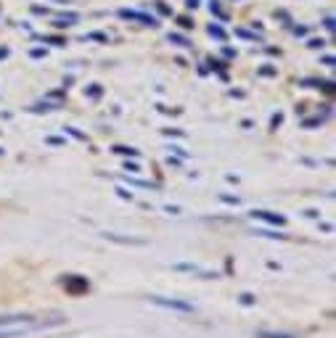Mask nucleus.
Segmentation results:
<instances>
[{"label":"nucleus","instance_id":"1","mask_svg":"<svg viewBox=\"0 0 336 338\" xmlns=\"http://www.w3.org/2000/svg\"><path fill=\"white\" fill-rule=\"evenodd\" d=\"M151 304L164 309H178V312H193V304L188 301H178V298H161V296H151Z\"/></svg>","mask_w":336,"mask_h":338},{"label":"nucleus","instance_id":"2","mask_svg":"<svg viewBox=\"0 0 336 338\" xmlns=\"http://www.w3.org/2000/svg\"><path fill=\"white\" fill-rule=\"evenodd\" d=\"M251 217H254V219H265V222H270V225H286V217L273 214V211H251Z\"/></svg>","mask_w":336,"mask_h":338},{"label":"nucleus","instance_id":"3","mask_svg":"<svg viewBox=\"0 0 336 338\" xmlns=\"http://www.w3.org/2000/svg\"><path fill=\"white\" fill-rule=\"evenodd\" d=\"M119 16H125V19H138V21H146L148 27H157V19L140 14V11H119Z\"/></svg>","mask_w":336,"mask_h":338},{"label":"nucleus","instance_id":"4","mask_svg":"<svg viewBox=\"0 0 336 338\" xmlns=\"http://www.w3.org/2000/svg\"><path fill=\"white\" fill-rule=\"evenodd\" d=\"M109 240H117V243H135V246H143L146 240H138V238H122V235H114V232H106Z\"/></svg>","mask_w":336,"mask_h":338},{"label":"nucleus","instance_id":"5","mask_svg":"<svg viewBox=\"0 0 336 338\" xmlns=\"http://www.w3.org/2000/svg\"><path fill=\"white\" fill-rule=\"evenodd\" d=\"M67 288L69 291H88V280H77V275L72 280H67Z\"/></svg>","mask_w":336,"mask_h":338},{"label":"nucleus","instance_id":"6","mask_svg":"<svg viewBox=\"0 0 336 338\" xmlns=\"http://www.w3.org/2000/svg\"><path fill=\"white\" fill-rule=\"evenodd\" d=\"M27 325H24V328H14V330H0V338H16V336H24L27 333Z\"/></svg>","mask_w":336,"mask_h":338},{"label":"nucleus","instance_id":"7","mask_svg":"<svg viewBox=\"0 0 336 338\" xmlns=\"http://www.w3.org/2000/svg\"><path fill=\"white\" fill-rule=\"evenodd\" d=\"M257 338H294L289 333H268V330H262V333H257Z\"/></svg>","mask_w":336,"mask_h":338},{"label":"nucleus","instance_id":"8","mask_svg":"<svg viewBox=\"0 0 336 338\" xmlns=\"http://www.w3.org/2000/svg\"><path fill=\"white\" fill-rule=\"evenodd\" d=\"M114 153H122V156H138L140 151H135V148H122V146H117V148H114Z\"/></svg>","mask_w":336,"mask_h":338},{"label":"nucleus","instance_id":"9","mask_svg":"<svg viewBox=\"0 0 336 338\" xmlns=\"http://www.w3.org/2000/svg\"><path fill=\"white\" fill-rule=\"evenodd\" d=\"M209 35H212V37H217V40H225V32L220 29V27H215V24L209 27Z\"/></svg>","mask_w":336,"mask_h":338},{"label":"nucleus","instance_id":"10","mask_svg":"<svg viewBox=\"0 0 336 338\" xmlns=\"http://www.w3.org/2000/svg\"><path fill=\"white\" fill-rule=\"evenodd\" d=\"M175 270H183V272H202L196 264H175Z\"/></svg>","mask_w":336,"mask_h":338},{"label":"nucleus","instance_id":"11","mask_svg":"<svg viewBox=\"0 0 336 338\" xmlns=\"http://www.w3.org/2000/svg\"><path fill=\"white\" fill-rule=\"evenodd\" d=\"M170 42H178V45H183V48H188V40L180 37V35H170Z\"/></svg>","mask_w":336,"mask_h":338},{"label":"nucleus","instance_id":"12","mask_svg":"<svg viewBox=\"0 0 336 338\" xmlns=\"http://www.w3.org/2000/svg\"><path fill=\"white\" fill-rule=\"evenodd\" d=\"M241 304H246V307H251V304H254V296H251V294H241Z\"/></svg>","mask_w":336,"mask_h":338},{"label":"nucleus","instance_id":"13","mask_svg":"<svg viewBox=\"0 0 336 338\" xmlns=\"http://www.w3.org/2000/svg\"><path fill=\"white\" fill-rule=\"evenodd\" d=\"M260 74H262V77H273V74H275V69L265 66V69H260Z\"/></svg>","mask_w":336,"mask_h":338},{"label":"nucleus","instance_id":"14","mask_svg":"<svg viewBox=\"0 0 336 338\" xmlns=\"http://www.w3.org/2000/svg\"><path fill=\"white\" fill-rule=\"evenodd\" d=\"M326 27H328V29H331V32L336 29V21H334V16H328V19H326Z\"/></svg>","mask_w":336,"mask_h":338},{"label":"nucleus","instance_id":"15","mask_svg":"<svg viewBox=\"0 0 336 338\" xmlns=\"http://www.w3.org/2000/svg\"><path fill=\"white\" fill-rule=\"evenodd\" d=\"M90 95H93V98H98V95H101V87H98V84H93V87H90Z\"/></svg>","mask_w":336,"mask_h":338},{"label":"nucleus","instance_id":"16","mask_svg":"<svg viewBox=\"0 0 336 338\" xmlns=\"http://www.w3.org/2000/svg\"><path fill=\"white\" fill-rule=\"evenodd\" d=\"M69 132H72V135H74V138H77V140H85V135H82V132H77V129H74V127H69Z\"/></svg>","mask_w":336,"mask_h":338},{"label":"nucleus","instance_id":"17","mask_svg":"<svg viewBox=\"0 0 336 338\" xmlns=\"http://www.w3.org/2000/svg\"><path fill=\"white\" fill-rule=\"evenodd\" d=\"M323 45H326L323 40H310V48H323Z\"/></svg>","mask_w":336,"mask_h":338},{"label":"nucleus","instance_id":"18","mask_svg":"<svg viewBox=\"0 0 336 338\" xmlns=\"http://www.w3.org/2000/svg\"><path fill=\"white\" fill-rule=\"evenodd\" d=\"M323 63H326V66H334L336 61H334V56H326V58H323Z\"/></svg>","mask_w":336,"mask_h":338},{"label":"nucleus","instance_id":"19","mask_svg":"<svg viewBox=\"0 0 336 338\" xmlns=\"http://www.w3.org/2000/svg\"><path fill=\"white\" fill-rule=\"evenodd\" d=\"M223 201L225 204H238V198H233V196H223Z\"/></svg>","mask_w":336,"mask_h":338},{"label":"nucleus","instance_id":"20","mask_svg":"<svg viewBox=\"0 0 336 338\" xmlns=\"http://www.w3.org/2000/svg\"><path fill=\"white\" fill-rule=\"evenodd\" d=\"M5 53H8V50H0V58H3V56H5Z\"/></svg>","mask_w":336,"mask_h":338}]
</instances>
